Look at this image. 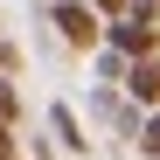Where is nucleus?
Listing matches in <instances>:
<instances>
[{
	"label": "nucleus",
	"instance_id": "nucleus-6",
	"mask_svg": "<svg viewBox=\"0 0 160 160\" xmlns=\"http://www.w3.org/2000/svg\"><path fill=\"white\" fill-rule=\"evenodd\" d=\"M91 56H98V77H104V84H118V77H125V63H132V56H118V49H104V42L91 49Z\"/></svg>",
	"mask_w": 160,
	"mask_h": 160
},
{
	"label": "nucleus",
	"instance_id": "nucleus-1",
	"mask_svg": "<svg viewBox=\"0 0 160 160\" xmlns=\"http://www.w3.org/2000/svg\"><path fill=\"white\" fill-rule=\"evenodd\" d=\"M98 42L118 49V56H153V49H160V7H153V0H125V14L104 21Z\"/></svg>",
	"mask_w": 160,
	"mask_h": 160
},
{
	"label": "nucleus",
	"instance_id": "nucleus-7",
	"mask_svg": "<svg viewBox=\"0 0 160 160\" xmlns=\"http://www.w3.org/2000/svg\"><path fill=\"white\" fill-rule=\"evenodd\" d=\"M0 160H21V125L0 118Z\"/></svg>",
	"mask_w": 160,
	"mask_h": 160
},
{
	"label": "nucleus",
	"instance_id": "nucleus-2",
	"mask_svg": "<svg viewBox=\"0 0 160 160\" xmlns=\"http://www.w3.org/2000/svg\"><path fill=\"white\" fill-rule=\"evenodd\" d=\"M49 28H56L70 49H84V56H91V49H98V35H104V21L84 7V0H49Z\"/></svg>",
	"mask_w": 160,
	"mask_h": 160
},
{
	"label": "nucleus",
	"instance_id": "nucleus-5",
	"mask_svg": "<svg viewBox=\"0 0 160 160\" xmlns=\"http://www.w3.org/2000/svg\"><path fill=\"white\" fill-rule=\"evenodd\" d=\"M0 118H7V125H21V118H28V98H21V84H14V77H0Z\"/></svg>",
	"mask_w": 160,
	"mask_h": 160
},
{
	"label": "nucleus",
	"instance_id": "nucleus-3",
	"mask_svg": "<svg viewBox=\"0 0 160 160\" xmlns=\"http://www.w3.org/2000/svg\"><path fill=\"white\" fill-rule=\"evenodd\" d=\"M118 98L139 104V112H153V98H160V63H153V56H132L125 77H118Z\"/></svg>",
	"mask_w": 160,
	"mask_h": 160
},
{
	"label": "nucleus",
	"instance_id": "nucleus-4",
	"mask_svg": "<svg viewBox=\"0 0 160 160\" xmlns=\"http://www.w3.org/2000/svg\"><path fill=\"white\" fill-rule=\"evenodd\" d=\"M49 132H56V146H63V153H77V160L91 153V132H84V118H77L70 104H49Z\"/></svg>",
	"mask_w": 160,
	"mask_h": 160
}]
</instances>
